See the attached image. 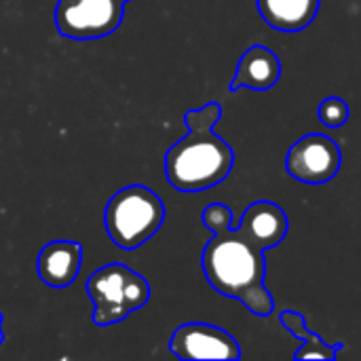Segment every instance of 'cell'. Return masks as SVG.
I'll list each match as a JSON object with an SVG mask.
<instances>
[{
    "instance_id": "5b68a950",
    "label": "cell",
    "mask_w": 361,
    "mask_h": 361,
    "mask_svg": "<svg viewBox=\"0 0 361 361\" xmlns=\"http://www.w3.org/2000/svg\"><path fill=\"white\" fill-rule=\"evenodd\" d=\"M121 0H59L55 6V27L63 38L93 40L112 34L123 21Z\"/></svg>"
},
{
    "instance_id": "9a60e30c",
    "label": "cell",
    "mask_w": 361,
    "mask_h": 361,
    "mask_svg": "<svg viewBox=\"0 0 361 361\" xmlns=\"http://www.w3.org/2000/svg\"><path fill=\"white\" fill-rule=\"evenodd\" d=\"M121 2H123V4H125V2H129V0H121Z\"/></svg>"
},
{
    "instance_id": "277c9868",
    "label": "cell",
    "mask_w": 361,
    "mask_h": 361,
    "mask_svg": "<svg viewBox=\"0 0 361 361\" xmlns=\"http://www.w3.org/2000/svg\"><path fill=\"white\" fill-rule=\"evenodd\" d=\"M87 296L93 302V324L112 326L150 300L148 281L125 264H106L87 279Z\"/></svg>"
},
{
    "instance_id": "4fadbf2b",
    "label": "cell",
    "mask_w": 361,
    "mask_h": 361,
    "mask_svg": "<svg viewBox=\"0 0 361 361\" xmlns=\"http://www.w3.org/2000/svg\"><path fill=\"white\" fill-rule=\"evenodd\" d=\"M319 121L330 127V129H338L349 121V104L341 97H328L319 104Z\"/></svg>"
},
{
    "instance_id": "6da1fadb",
    "label": "cell",
    "mask_w": 361,
    "mask_h": 361,
    "mask_svg": "<svg viewBox=\"0 0 361 361\" xmlns=\"http://www.w3.org/2000/svg\"><path fill=\"white\" fill-rule=\"evenodd\" d=\"M214 239L201 254V264L209 286L222 296L243 302L254 315L269 317L275 309L264 286V252L239 228L224 224L212 231Z\"/></svg>"
},
{
    "instance_id": "5bb4252c",
    "label": "cell",
    "mask_w": 361,
    "mask_h": 361,
    "mask_svg": "<svg viewBox=\"0 0 361 361\" xmlns=\"http://www.w3.org/2000/svg\"><path fill=\"white\" fill-rule=\"evenodd\" d=\"M4 343V330H2V313H0V345Z\"/></svg>"
},
{
    "instance_id": "30bf717a",
    "label": "cell",
    "mask_w": 361,
    "mask_h": 361,
    "mask_svg": "<svg viewBox=\"0 0 361 361\" xmlns=\"http://www.w3.org/2000/svg\"><path fill=\"white\" fill-rule=\"evenodd\" d=\"M279 78H281L279 57L269 47L254 44L241 55L235 70V78L231 82V91L235 93L243 87L254 91H267L273 85H277Z\"/></svg>"
},
{
    "instance_id": "8992f818",
    "label": "cell",
    "mask_w": 361,
    "mask_h": 361,
    "mask_svg": "<svg viewBox=\"0 0 361 361\" xmlns=\"http://www.w3.org/2000/svg\"><path fill=\"white\" fill-rule=\"evenodd\" d=\"M343 163L338 144L324 133L302 135L288 150L286 169L302 184H326L334 180Z\"/></svg>"
},
{
    "instance_id": "ba28073f",
    "label": "cell",
    "mask_w": 361,
    "mask_h": 361,
    "mask_svg": "<svg viewBox=\"0 0 361 361\" xmlns=\"http://www.w3.org/2000/svg\"><path fill=\"white\" fill-rule=\"evenodd\" d=\"M288 226V216L277 203L256 201L243 212L237 228L245 233L262 252H267L271 247H277L286 239Z\"/></svg>"
},
{
    "instance_id": "3957f363",
    "label": "cell",
    "mask_w": 361,
    "mask_h": 361,
    "mask_svg": "<svg viewBox=\"0 0 361 361\" xmlns=\"http://www.w3.org/2000/svg\"><path fill=\"white\" fill-rule=\"evenodd\" d=\"M165 220V203L148 186L131 184L114 192L104 209V226L121 250L142 247Z\"/></svg>"
},
{
    "instance_id": "8fae6325",
    "label": "cell",
    "mask_w": 361,
    "mask_h": 361,
    "mask_svg": "<svg viewBox=\"0 0 361 361\" xmlns=\"http://www.w3.org/2000/svg\"><path fill=\"white\" fill-rule=\"evenodd\" d=\"M322 0H256L262 19L279 32H300L317 17Z\"/></svg>"
},
{
    "instance_id": "52a82bcc",
    "label": "cell",
    "mask_w": 361,
    "mask_h": 361,
    "mask_svg": "<svg viewBox=\"0 0 361 361\" xmlns=\"http://www.w3.org/2000/svg\"><path fill=\"white\" fill-rule=\"evenodd\" d=\"M169 351L180 360H239L241 349L237 341L218 326L184 324L169 341Z\"/></svg>"
},
{
    "instance_id": "9c48e42d",
    "label": "cell",
    "mask_w": 361,
    "mask_h": 361,
    "mask_svg": "<svg viewBox=\"0 0 361 361\" xmlns=\"http://www.w3.org/2000/svg\"><path fill=\"white\" fill-rule=\"evenodd\" d=\"M82 264V247L76 241H51L47 243L36 260V273L49 288L70 286Z\"/></svg>"
},
{
    "instance_id": "7c38bea8",
    "label": "cell",
    "mask_w": 361,
    "mask_h": 361,
    "mask_svg": "<svg viewBox=\"0 0 361 361\" xmlns=\"http://www.w3.org/2000/svg\"><path fill=\"white\" fill-rule=\"evenodd\" d=\"M279 319H281V326H283L294 338L300 341V347H298V351L294 353V360L334 361L336 360V355H338V351L343 349L341 343L328 345L319 334L311 332V330L307 328L305 317H302L300 313H296V311H283V313L279 315Z\"/></svg>"
},
{
    "instance_id": "7a4b0ae2",
    "label": "cell",
    "mask_w": 361,
    "mask_h": 361,
    "mask_svg": "<svg viewBox=\"0 0 361 361\" xmlns=\"http://www.w3.org/2000/svg\"><path fill=\"white\" fill-rule=\"evenodd\" d=\"M220 116L222 108L218 102H209L184 114L188 133L165 154V176L176 190L201 192L231 176L235 152L214 131Z\"/></svg>"
}]
</instances>
